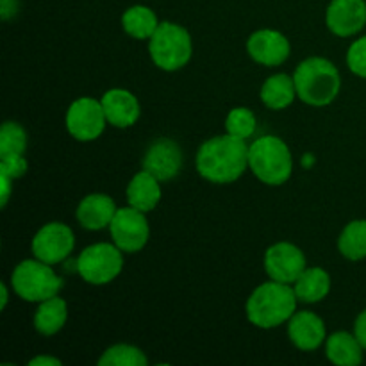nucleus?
<instances>
[{
	"mask_svg": "<svg viewBox=\"0 0 366 366\" xmlns=\"http://www.w3.org/2000/svg\"><path fill=\"white\" fill-rule=\"evenodd\" d=\"M200 177L213 184H231L249 168V145L231 134L209 138L200 145L195 159Z\"/></svg>",
	"mask_w": 366,
	"mask_h": 366,
	"instance_id": "f257e3e1",
	"label": "nucleus"
},
{
	"mask_svg": "<svg viewBox=\"0 0 366 366\" xmlns=\"http://www.w3.org/2000/svg\"><path fill=\"white\" fill-rule=\"evenodd\" d=\"M295 290L292 285L268 281L257 286L247 300V318L259 329H275L286 324L297 311Z\"/></svg>",
	"mask_w": 366,
	"mask_h": 366,
	"instance_id": "f03ea898",
	"label": "nucleus"
},
{
	"mask_svg": "<svg viewBox=\"0 0 366 366\" xmlns=\"http://www.w3.org/2000/svg\"><path fill=\"white\" fill-rule=\"evenodd\" d=\"M297 97L313 107H325L336 100L342 89V77L335 63L324 57H307L293 74Z\"/></svg>",
	"mask_w": 366,
	"mask_h": 366,
	"instance_id": "7ed1b4c3",
	"label": "nucleus"
},
{
	"mask_svg": "<svg viewBox=\"0 0 366 366\" xmlns=\"http://www.w3.org/2000/svg\"><path fill=\"white\" fill-rule=\"evenodd\" d=\"M249 168L263 184H285L293 174L290 147L279 136H261L249 145Z\"/></svg>",
	"mask_w": 366,
	"mask_h": 366,
	"instance_id": "20e7f679",
	"label": "nucleus"
},
{
	"mask_svg": "<svg viewBox=\"0 0 366 366\" xmlns=\"http://www.w3.org/2000/svg\"><path fill=\"white\" fill-rule=\"evenodd\" d=\"M149 54L152 63L161 70H181L192 59V36L182 25L174 21H161L157 31L149 39Z\"/></svg>",
	"mask_w": 366,
	"mask_h": 366,
	"instance_id": "39448f33",
	"label": "nucleus"
},
{
	"mask_svg": "<svg viewBox=\"0 0 366 366\" xmlns=\"http://www.w3.org/2000/svg\"><path fill=\"white\" fill-rule=\"evenodd\" d=\"M11 286L21 300L39 304L61 292L63 279L54 272L52 264L34 257L21 261L14 267L11 274Z\"/></svg>",
	"mask_w": 366,
	"mask_h": 366,
	"instance_id": "423d86ee",
	"label": "nucleus"
},
{
	"mask_svg": "<svg viewBox=\"0 0 366 366\" xmlns=\"http://www.w3.org/2000/svg\"><path fill=\"white\" fill-rule=\"evenodd\" d=\"M124 268V256L114 243H95L79 254L75 270L88 285L104 286L113 282Z\"/></svg>",
	"mask_w": 366,
	"mask_h": 366,
	"instance_id": "0eeeda50",
	"label": "nucleus"
},
{
	"mask_svg": "<svg viewBox=\"0 0 366 366\" xmlns=\"http://www.w3.org/2000/svg\"><path fill=\"white\" fill-rule=\"evenodd\" d=\"M109 232L113 243L127 254H136L143 250L150 238L149 220L145 213L136 207H120L109 224Z\"/></svg>",
	"mask_w": 366,
	"mask_h": 366,
	"instance_id": "6e6552de",
	"label": "nucleus"
},
{
	"mask_svg": "<svg viewBox=\"0 0 366 366\" xmlns=\"http://www.w3.org/2000/svg\"><path fill=\"white\" fill-rule=\"evenodd\" d=\"M66 129L77 142H95L107 125L106 113L100 100L81 97L74 100L66 111Z\"/></svg>",
	"mask_w": 366,
	"mask_h": 366,
	"instance_id": "1a4fd4ad",
	"label": "nucleus"
},
{
	"mask_svg": "<svg viewBox=\"0 0 366 366\" xmlns=\"http://www.w3.org/2000/svg\"><path fill=\"white\" fill-rule=\"evenodd\" d=\"M31 247L36 259L49 264L63 263L75 249L74 231L63 222H50L36 232Z\"/></svg>",
	"mask_w": 366,
	"mask_h": 366,
	"instance_id": "9d476101",
	"label": "nucleus"
},
{
	"mask_svg": "<svg viewBox=\"0 0 366 366\" xmlns=\"http://www.w3.org/2000/svg\"><path fill=\"white\" fill-rule=\"evenodd\" d=\"M306 268V256L293 243H275L264 254V270L272 281L293 286Z\"/></svg>",
	"mask_w": 366,
	"mask_h": 366,
	"instance_id": "9b49d317",
	"label": "nucleus"
},
{
	"mask_svg": "<svg viewBox=\"0 0 366 366\" xmlns=\"http://www.w3.org/2000/svg\"><path fill=\"white\" fill-rule=\"evenodd\" d=\"M325 24L332 34L350 38L366 25L365 0H331L325 11Z\"/></svg>",
	"mask_w": 366,
	"mask_h": 366,
	"instance_id": "f8f14e48",
	"label": "nucleus"
},
{
	"mask_svg": "<svg viewBox=\"0 0 366 366\" xmlns=\"http://www.w3.org/2000/svg\"><path fill=\"white\" fill-rule=\"evenodd\" d=\"M182 167L181 147L170 138H159L147 149L143 157V170L150 172L161 182L175 179Z\"/></svg>",
	"mask_w": 366,
	"mask_h": 366,
	"instance_id": "ddd939ff",
	"label": "nucleus"
},
{
	"mask_svg": "<svg viewBox=\"0 0 366 366\" xmlns=\"http://www.w3.org/2000/svg\"><path fill=\"white\" fill-rule=\"evenodd\" d=\"M247 52L263 66H279L290 57L292 45L282 32L274 29H261L250 34L247 41Z\"/></svg>",
	"mask_w": 366,
	"mask_h": 366,
	"instance_id": "4468645a",
	"label": "nucleus"
},
{
	"mask_svg": "<svg viewBox=\"0 0 366 366\" xmlns=\"http://www.w3.org/2000/svg\"><path fill=\"white\" fill-rule=\"evenodd\" d=\"M288 336L293 345L304 352L317 350L327 338L325 324L311 311H295L288 320Z\"/></svg>",
	"mask_w": 366,
	"mask_h": 366,
	"instance_id": "2eb2a0df",
	"label": "nucleus"
},
{
	"mask_svg": "<svg viewBox=\"0 0 366 366\" xmlns=\"http://www.w3.org/2000/svg\"><path fill=\"white\" fill-rule=\"evenodd\" d=\"M104 113H106L107 124L118 129L132 127L139 120L142 107L138 99L131 92L122 88H113L102 95Z\"/></svg>",
	"mask_w": 366,
	"mask_h": 366,
	"instance_id": "dca6fc26",
	"label": "nucleus"
},
{
	"mask_svg": "<svg viewBox=\"0 0 366 366\" xmlns=\"http://www.w3.org/2000/svg\"><path fill=\"white\" fill-rule=\"evenodd\" d=\"M118 207L106 193H92L84 197L77 207V220L88 231H100L109 227Z\"/></svg>",
	"mask_w": 366,
	"mask_h": 366,
	"instance_id": "f3484780",
	"label": "nucleus"
},
{
	"mask_svg": "<svg viewBox=\"0 0 366 366\" xmlns=\"http://www.w3.org/2000/svg\"><path fill=\"white\" fill-rule=\"evenodd\" d=\"M161 200V181L150 172L142 170L131 179L127 186V202L136 209L149 213L156 209Z\"/></svg>",
	"mask_w": 366,
	"mask_h": 366,
	"instance_id": "a211bd4d",
	"label": "nucleus"
},
{
	"mask_svg": "<svg viewBox=\"0 0 366 366\" xmlns=\"http://www.w3.org/2000/svg\"><path fill=\"white\" fill-rule=\"evenodd\" d=\"M363 347L356 335L340 331L325 340V356L338 366H357L363 361Z\"/></svg>",
	"mask_w": 366,
	"mask_h": 366,
	"instance_id": "6ab92c4d",
	"label": "nucleus"
},
{
	"mask_svg": "<svg viewBox=\"0 0 366 366\" xmlns=\"http://www.w3.org/2000/svg\"><path fill=\"white\" fill-rule=\"evenodd\" d=\"M293 290H295V295L299 299V302H320L331 292V275L320 267L306 268L300 274V277L295 281Z\"/></svg>",
	"mask_w": 366,
	"mask_h": 366,
	"instance_id": "aec40b11",
	"label": "nucleus"
},
{
	"mask_svg": "<svg viewBox=\"0 0 366 366\" xmlns=\"http://www.w3.org/2000/svg\"><path fill=\"white\" fill-rule=\"evenodd\" d=\"M297 97L295 79L288 74H275L268 77L261 86V102L268 109L281 111L293 104Z\"/></svg>",
	"mask_w": 366,
	"mask_h": 366,
	"instance_id": "412c9836",
	"label": "nucleus"
},
{
	"mask_svg": "<svg viewBox=\"0 0 366 366\" xmlns=\"http://www.w3.org/2000/svg\"><path fill=\"white\" fill-rule=\"evenodd\" d=\"M68 320V306L61 297H50V299L39 302L34 313V329L41 336H54L64 327Z\"/></svg>",
	"mask_w": 366,
	"mask_h": 366,
	"instance_id": "4be33fe9",
	"label": "nucleus"
},
{
	"mask_svg": "<svg viewBox=\"0 0 366 366\" xmlns=\"http://www.w3.org/2000/svg\"><path fill=\"white\" fill-rule=\"evenodd\" d=\"M161 21L157 20V14L147 6H132L122 14V27L131 38L150 39L154 32L157 31Z\"/></svg>",
	"mask_w": 366,
	"mask_h": 366,
	"instance_id": "5701e85b",
	"label": "nucleus"
},
{
	"mask_svg": "<svg viewBox=\"0 0 366 366\" xmlns=\"http://www.w3.org/2000/svg\"><path fill=\"white\" fill-rule=\"evenodd\" d=\"M338 250L349 261L366 257V220H352L345 225L338 238Z\"/></svg>",
	"mask_w": 366,
	"mask_h": 366,
	"instance_id": "b1692460",
	"label": "nucleus"
},
{
	"mask_svg": "<svg viewBox=\"0 0 366 366\" xmlns=\"http://www.w3.org/2000/svg\"><path fill=\"white\" fill-rule=\"evenodd\" d=\"M147 356L138 349V347L125 345H113L102 354L99 360V366H147Z\"/></svg>",
	"mask_w": 366,
	"mask_h": 366,
	"instance_id": "393cba45",
	"label": "nucleus"
},
{
	"mask_svg": "<svg viewBox=\"0 0 366 366\" xmlns=\"http://www.w3.org/2000/svg\"><path fill=\"white\" fill-rule=\"evenodd\" d=\"M27 149V132L16 122H4L0 129V157L24 156Z\"/></svg>",
	"mask_w": 366,
	"mask_h": 366,
	"instance_id": "a878e982",
	"label": "nucleus"
},
{
	"mask_svg": "<svg viewBox=\"0 0 366 366\" xmlns=\"http://www.w3.org/2000/svg\"><path fill=\"white\" fill-rule=\"evenodd\" d=\"M256 129L257 118L249 107H234V109L229 111L227 118H225V131L234 138L247 142L256 132Z\"/></svg>",
	"mask_w": 366,
	"mask_h": 366,
	"instance_id": "bb28decb",
	"label": "nucleus"
},
{
	"mask_svg": "<svg viewBox=\"0 0 366 366\" xmlns=\"http://www.w3.org/2000/svg\"><path fill=\"white\" fill-rule=\"evenodd\" d=\"M347 66L357 77L366 79V36L357 38L347 50Z\"/></svg>",
	"mask_w": 366,
	"mask_h": 366,
	"instance_id": "cd10ccee",
	"label": "nucleus"
},
{
	"mask_svg": "<svg viewBox=\"0 0 366 366\" xmlns=\"http://www.w3.org/2000/svg\"><path fill=\"white\" fill-rule=\"evenodd\" d=\"M27 159L25 156H9V157H0V175H7L14 181L25 175L27 172Z\"/></svg>",
	"mask_w": 366,
	"mask_h": 366,
	"instance_id": "c85d7f7f",
	"label": "nucleus"
},
{
	"mask_svg": "<svg viewBox=\"0 0 366 366\" xmlns=\"http://www.w3.org/2000/svg\"><path fill=\"white\" fill-rule=\"evenodd\" d=\"M354 335H356L357 342L361 343V347L366 350V310L361 311L360 317L354 322Z\"/></svg>",
	"mask_w": 366,
	"mask_h": 366,
	"instance_id": "c756f323",
	"label": "nucleus"
},
{
	"mask_svg": "<svg viewBox=\"0 0 366 366\" xmlns=\"http://www.w3.org/2000/svg\"><path fill=\"white\" fill-rule=\"evenodd\" d=\"M16 13V0H0V16L2 20H9Z\"/></svg>",
	"mask_w": 366,
	"mask_h": 366,
	"instance_id": "7c9ffc66",
	"label": "nucleus"
},
{
	"mask_svg": "<svg viewBox=\"0 0 366 366\" xmlns=\"http://www.w3.org/2000/svg\"><path fill=\"white\" fill-rule=\"evenodd\" d=\"M11 181L13 179L7 177V175H0V184H2V195H0V206L6 207L7 200L11 197Z\"/></svg>",
	"mask_w": 366,
	"mask_h": 366,
	"instance_id": "2f4dec72",
	"label": "nucleus"
},
{
	"mask_svg": "<svg viewBox=\"0 0 366 366\" xmlns=\"http://www.w3.org/2000/svg\"><path fill=\"white\" fill-rule=\"evenodd\" d=\"M31 366H61V361L57 357H50V356H38L34 360L29 361Z\"/></svg>",
	"mask_w": 366,
	"mask_h": 366,
	"instance_id": "473e14b6",
	"label": "nucleus"
},
{
	"mask_svg": "<svg viewBox=\"0 0 366 366\" xmlns=\"http://www.w3.org/2000/svg\"><path fill=\"white\" fill-rule=\"evenodd\" d=\"M0 290H2V310H4V307L7 306V299H9V292H7V286L4 285V282H2V286H0Z\"/></svg>",
	"mask_w": 366,
	"mask_h": 366,
	"instance_id": "72a5a7b5",
	"label": "nucleus"
}]
</instances>
